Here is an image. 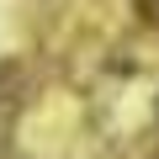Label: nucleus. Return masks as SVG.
<instances>
[{"label":"nucleus","mask_w":159,"mask_h":159,"mask_svg":"<svg viewBox=\"0 0 159 159\" xmlns=\"http://www.w3.org/2000/svg\"><path fill=\"white\" fill-rule=\"evenodd\" d=\"M138 11H143V21L159 32V0H138Z\"/></svg>","instance_id":"f257e3e1"}]
</instances>
